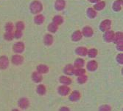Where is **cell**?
Here are the masks:
<instances>
[{"label":"cell","mask_w":123,"mask_h":111,"mask_svg":"<svg viewBox=\"0 0 123 111\" xmlns=\"http://www.w3.org/2000/svg\"><path fill=\"white\" fill-rule=\"evenodd\" d=\"M98 68V63L96 60L92 59L88 61L86 64V69L89 72H94Z\"/></svg>","instance_id":"9"},{"label":"cell","mask_w":123,"mask_h":111,"mask_svg":"<svg viewBox=\"0 0 123 111\" xmlns=\"http://www.w3.org/2000/svg\"><path fill=\"white\" fill-rule=\"evenodd\" d=\"M74 70L75 68L73 66V64H66L63 68V73L67 76H72V75H74Z\"/></svg>","instance_id":"14"},{"label":"cell","mask_w":123,"mask_h":111,"mask_svg":"<svg viewBox=\"0 0 123 111\" xmlns=\"http://www.w3.org/2000/svg\"><path fill=\"white\" fill-rule=\"evenodd\" d=\"M116 60L119 64H122V65L123 64V53H119L117 54L116 57Z\"/></svg>","instance_id":"37"},{"label":"cell","mask_w":123,"mask_h":111,"mask_svg":"<svg viewBox=\"0 0 123 111\" xmlns=\"http://www.w3.org/2000/svg\"><path fill=\"white\" fill-rule=\"evenodd\" d=\"M36 71L41 75L46 74L49 71V68L46 64H39L36 67Z\"/></svg>","instance_id":"19"},{"label":"cell","mask_w":123,"mask_h":111,"mask_svg":"<svg viewBox=\"0 0 123 111\" xmlns=\"http://www.w3.org/2000/svg\"><path fill=\"white\" fill-rule=\"evenodd\" d=\"M31 78H32V80L35 83H40L43 80V76L37 71H35L32 73Z\"/></svg>","instance_id":"18"},{"label":"cell","mask_w":123,"mask_h":111,"mask_svg":"<svg viewBox=\"0 0 123 111\" xmlns=\"http://www.w3.org/2000/svg\"><path fill=\"white\" fill-rule=\"evenodd\" d=\"M10 61H11V63H12L13 65L18 66V65H21V64H23L24 57L20 54H15V55L12 56Z\"/></svg>","instance_id":"4"},{"label":"cell","mask_w":123,"mask_h":111,"mask_svg":"<svg viewBox=\"0 0 123 111\" xmlns=\"http://www.w3.org/2000/svg\"><path fill=\"white\" fill-rule=\"evenodd\" d=\"M18 106L21 110H26L30 107V101L27 98H21L18 101Z\"/></svg>","instance_id":"10"},{"label":"cell","mask_w":123,"mask_h":111,"mask_svg":"<svg viewBox=\"0 0 123 111\" xmlns=\"http://www.w3.org/2000/svg\"><path fill=\"white\" fill-rule=\"evenodd\" d=\"M4 39L6 41H13L14 39V36H13V32H5L4 33V36H3Z\"/></svg>","instance_id":"32"},{"label":"cell","mask_w":123,"mask_h":111,"mask_svg":"<svg viewBox=\"0 0 123 111\" xmlns=\"http://www.w3.org/2000/svg\"><path fill=\"white\" fill-rule=\"evenodd\" d=\"M114 33H115V32L114 30H111L103 33V40L107 43L113 42L114 37Z\"/></svg>","instance_id":"5"},{"label":"cell","mask_w":123,"mask_h":111,"mask_svg":"<svg viewBox=\"0 0 123 111\" xmlns=\"http://www.w3.org/2000/svg\"><path fill=\"white\" fill-rule=\"evenodd\" d=\"M25 45L23 42H16L13 45V50L16 54H21L25 51Z\"/></svg>","instance_id":"3"},{"label":"cell","mask_w":123,"mask_h":111,"mask_svg":"<svg viewBox=\"0 0 123 111\" xmlns=\"http://www.w3.org/2000/svg\"><path fill=\"white\" fill-rule=\"evenodd\" d=\"M14 28H15V25L13 22H11V21L7 22L5 25V32H13V30H14Z\"/></svg>","instance_id":"31"},{"label":"cell","mask_w":123,"mask_h":111,"mask_svg":"<svg viewBox=\"0 0 123 111\" xmlns=\"http://www.w3.org/2000/svg\"><path fill=\"white\" fill-rule=\"evenodd\" d=\"M86 15L89 19H93L96 18V16L97 15V12L93 7H90L86 10Z\"/></svg>","instance_id":"25"},{"label":"cell","mask_w":123,"mask_h":111,"mask_svg":"<svg viewBox=\"0 0 123 111\" xmlns=\"http://www.w3.org/2000/svg\"><path fill=\"white\" fill-rule=\"evenodd\" d=\"M113 42L116 44L118 43H120V42H123V33L122 32L118 31L114 33Z\"/></svg>","instance_id":"22"},{"label":"cell","mask_w":123,"mask_h":111,"mask_svg":"<svg viewBox=\"0 0 123 111\" xmlns=\"http://www.w3.org/2000/svg\"><path fill=\"white\" fill-rule=\"evenodd\" d=\"M66 5V1H64V0H57V1L55 2L54 7L56 10L61 11L65 9Z\"/></svg>","instance_id":"13"},{"label":"cell","mask_w":123,"mask_h":111,"mask_svg":"<svg viewBox=\"0 0 123 111\" xmlns=\"http://www.w3.org/2000/svg\"><path fill=\"white\" fill-rule=\"evenodd\" d=\"M36 93L40 95V96H43V95H45L46 93H47V87L46 86L44 85V84H39L36 87Z\"/></svg>","instance_id":"27"},{"label":"cell","mask_w":123,"mask_h":111,"mask_svg":"<svg viewBox=\"0 0 123 111\" xmlns=\"http://www.w3.org/2000/svg\"><path fill=\"white\" fill-rule=\"evenodd\" d=\"M71 39L73 42H79L83 39V35L82 33L80 30H77L72 33L71 36Z\"/></svg>","instance_id":"15"},{"label":"cell","mask_w":123,"mask_h":111,"mask_svg":"<svg viewBox=\"0 0 123 111\" xmlns=\"http://www.w3.org/2000/svg\"><path fill=\"white\" fill-rule=\"evenodd\" d=\"M88 76L84 74V75H82V76H78L77 77V83L79 84H83L85 83H86V82L88 81Z\"/></svg>","instance_id":"30"},{"label":"cell","mask_w":123,"mask_h":111,"mask_svg":"<svg viewBox=\"0 0 123 111\" xmlns=\"http://www.w3.org/2000/svg\"><path fill=\"white\" fill-rule=\"evenodd\" d=\"M15 27H16V30L22 31V30H24L25 28V25L22 21H18L15 25Z\"/></svg>","instance_id":"33"},{"label":"cell","mask_w":123,"mask_h":111,"mask_svg":"<svg viewBox=\"0 0 123 111\" xmlns=\"http://www.w3.org/2000/svg\"><path fill=\"white\" fill-rule=\"evenodd\" d=\"M52 22L56 25L59 26V25H61L64 22V19L61 15H55L52 18Z\"/></svg>","instance_id":"26"},{"label":"cell","mask_w":123,"mask_h":111,"mask_svg":"<svg viewBox=\"0 0 123 111\" xmlns=\"http://www.w3.org/2000/svg\"><path fill=\"white\" fill-rule=\"evenodd\" d=\"M33 21H34V23L36 25H41L42 24H43L44 21H45V16H44L41 14H37V15H36L34 16Z\"/></svg>","instance_id":"17"},{"label":"cell","mask_w":123,"mask_h":111,"mask_svg":"<svg viewBox=\"0 0 123 111\" xmlns=\"http://www.w3.org/2000/svg\"><path fill=\"white\" fill-rule=\"evenodd\" d=\"M58 111H70V109H69L68 107H65V106H63V107H60V109H59Z\"/></svg>","instance_id":"39"},{"label":"cell","mask_w":123,"mask_h":111,"mask_svg":"<svg viewBox=\"0 0 123 111\" xmlns=\"http://www.w3.org/2000/svg\"><path fill=\"white\" fill-rule=\"evenodd\" d=\"M11 111H21L19 109H17V108H14V109H13Z\"/></svg>","instance_id":"41"},{"label":"cell","mask_w":123,"mask_h":111,"mask_svg":"<svg viewBox=\"0 0 123 111\" xmlns=\"http://www.w3.org/2000/svg\"><path fill=\"white\" fill-rule=\"evenodd\" d=\"M98 111H111V107L108 104H103L99 107Z\"/></svg>","instance_id":"36"},{"label":"cell","mask_w":123,"mask_h":111,"mask_svg":"<svg viewBox=\"0 0 123 111\" xmlns=\"http://www.w3.org/2000/svg\"><path fill=\"white\" fill-rule=\"evenodd\" d=\"M111 24H112V21H111V20L108 19H104V20H103L101 22H100L99 28L100 31L105 33V32L111 30Z\"/></svg>","instance_id":"2"},{"label":"cell","mask_w":123,"mask_h":111,"mask_svg":"<svg viewBox=\"0 0 123 111\" xmlns=\"http://www.w3.org/2000/svg\"><path fill=\"white\" fill-rule=\"evenodd\" d=\"M80 97H81V94H80V93L79 91H78V90H74V91H72V93H69V99L72 102H75L79 101V100L80 99Z\"/></svg>","instance_id":"12"},{"label":"cell","mask_w":123,"mask_h":111,"mask_svg":"<svg viewBox=\"0 0 123 111\" xmlns=\"http://www.w3.org/2000/svg\"><path fill=\"white\" fill-rule=\"evenodd\" d=\"M59 82L62 85L69 86L72 84V79L66 76H61L59 78Z\"/></svg>","instance_id":"20"},{"label":"cell","mask_w":123,"mask_h":111,"mask_svg":"<svg viewBox=\"0 0 123 111\" xmlns=\"http://www.w3.org/2000/svg\"><path fill=\"white\" fill-rule=\"evenodd\" d=\"M98 1V0H89V2H91V3H94V4H95Z\"/></svg>","instance_id":"40"},{"label":"cell","mask_w":123,"mask_h":111,"mask_svg":"<svg viewBox=\"0 0 123 111\" xmlns=\"http://www.w3.org/2000/svg\"><path fill=\"white\" fill-rule=\"evenodd\" d=\"M74 74L77 77L82 75H84L86 74V70L84 68H75Z\"/></svg>","instance_id":"34"},{"label":"cell","mask_w":123,"mask_h":111,"mask_svg":"<svg viewBox=\"0 0 123 111\" xmlns=\"http://www.w3.org/2000/svg\"><path fill=\"white\" fill-rule=\"evenodd\" d=\"M43 44H45L46 46H51L54 42V37L49 33H46L43 36Z\"/></svg>","instance_id":"11"},{"label":"cell","mask_w":123,"mask_h":111,"mask_svg":"<svg viewBox=\"0 0 123 111\" xmlns=\"http://www.w3.org/2000/svg\"><path fill=\"white\" fill-rule=\"evenodd\" d=\"M30 13L32 14H41V12L43 10V5L40 1H38V0H35V1H32L29 6Z\"/></svg>","instance_id":"1"},{"label":"cell","mask_w":123,"mask_h":111,"mask_svg":"<svg viewBox=\"0 0 123 111\" xmlns=\"http://www.w3.org/2000/svg\"><path fill=\"white\" fill-rule=\"evenodd\" d=\"M98 54V50L94 48H90L89 50H88V53H87V56L91 59H94L97 57V56Z\"/></svg>","instance_id":"28"},{"label":"cell","mask_w":123,"mask_h":111,"mask_svg":"<svg viewBox=\"0 0 123 111\" xmlns=\"http://www.w3.org/2000/svg\"><path fill=\"white\" fill-rule=\"evenodd\" d=\"M73 66L74 68H83L85 66V60L82 58H77L74 60Z\"/></svg>","instance_id":"24"},{"label":"cell","mask_w":123,"mask_h":111,"mask_svg":"<svg viewBox=\"0 0 123 111\" xmlns=\"http://www.w3.org/2000/svg\"><path fill=\"white\" fill-rule=\"evenodd\" d=\"M10 64V60L7 56H0V70H6Z\"/></svg>","instance_id":"7"},{"label":"cell","mask_w":123,"mask_h":111,"mask_svg":"<svg viewBox=\"0 0 123 111\" xmlns=\"http://www.w3.org/2000/svg\"><path fill=\"white\" fill-rule=\"evenodd\" d=\"M82 35L83 36L86 37V38H90L94 35V30L92 29V28L91 26H84L81 30Z\"/></svg>","instance_id":"6"},{"label":"cell","mask_w":123,"mask_h":111,"mask_svg":"<svg viewBox=\"0 0 123 111\" xmlns=\"http://www.w3.org/2000/svg\"><path fill=\"white\" fill-rule=\"evenodd\" d=\"M87 53H88V49L86 47L80 46V47H77L75 49V53L77 56H82V57L86 56Z\"/></svg>","instance_id":"16"},{"label":"cell","mask_w":123,"mask_h":111,"mask_svg":"<svg viewBox=\"0 0 123 111\" xmlns=\"http://www.w3.org/2000/svg\"><path fill=\"white\" fill-rule=\"evenodd\" d=\"M13 36H14V39H21L22 36H23V32L21 31V30H16L14 31V33H13Z\"/></svg>","instance_id":"35"},{"label":"cell","mask_w":123,"mask_h":111,"mask_svg":"<svg viewBox=\"0 0 123 111\" xmlns=\"http://www.w3.org/2000/svg\"><path fill=\"white\" fill-rule=\"evenodd\" d=\"M58 93L59 95H61L62 96H66L69 95V93H71V89L69 86L61 85L58 88Z\"/></svg>","instance_id":"8"},{"label":"cell","mask_w":123,"mask_h":111,"mask_svg":"<svg viewBox=\"0 0 123 111\" xmlns=\"http://www.w3.org/2000/svg\"><path fill=\"white\" fill-rule=\"evenodd\" d=\"M122 3L123 1L122 0H116L112 4V9L115 12H119L121 10L122 7Z\"/></svg>","instance_id":"23"},{"label":"cell","mask_w":123,"mask_h":111,"mask_svg":"<svg viewBox=\"0 0 123 111\" xmlns=\"http://www.w3.org/2000/svg\"><path fill=\"white\" fill-rule=\"evenodd\" d=\"M105 2L104 1H101V0H98V1L94 5L93 8L97 11H101L102 10H103L105 7Z\"/></svg>","instance_id":"21"},{"label":"cell","mask_w":123,"mask_h":111,"mask_svg":"<svg viewBox=\"0 0 123 111\" xmlns=\"http://www.w3.org/2000/svg\"><path fill=\"white\" fill-rule=\"evenodd\" d=\"M58 30V26L54 24L53 22L49 23L47 26V30L49 32V33H56Z\"/></svg>","instance_id":"29"},{"label":"cell","mask_w":123,"mask_h":111,"mask_svg":"<svg viewBox=\"0 0 123 111\" xmlns=\"http://www.w3.org/2000/svg\"><path fill=\"white\" fill-rule=\"evenodd\" d=\"M116 48H117V50L122 52L123 51V42H120V43H118L116 44Z\"/></svg>","instance_id":"38"}]
</instances>
